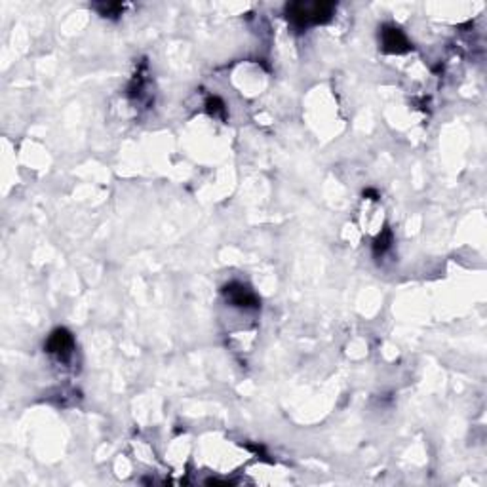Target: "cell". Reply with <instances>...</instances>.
<instances>
[{
  "instance_id": "obj_1",
  "label": "cell",
  "mask_w": 487,
  "mask_h": 487,
  "mask_svg": "<svg viewBox=\"0 0 487 487\" xmlns=\"http://www.w3.org/2000/svg\"><path fill=\"white\" fill-rule=\"evenodd\" d=\"M333 12H335V4L331 2H291L286 8L287 19L297 29L327 23Z\"/></svg>"
},
{
  "instance_id": "obj_2",
  "label": "cell",
  "mask_w": 487,
  "mask_h": 487,
  "mask_svg": "<svg viewBox=\"0 0 487 487\" xmlns=\"http://www.w3.org/2000/svg\"><path fill=\"white\" fill-rule=\"evenodd\" d=\"M73 347H75V339L71 335V331H67L65 327L54 331L46 343V350L59 360H67L73 354Z\"/></svg>"
},
{
  "instance_id": "obj_3",
  "label": "cell",
  "mask_w": 487,
  "mask_h": 487,
  "mask_svg": "<svg viewBox=\"0 0 487 487\" xmlns=\"http://www.w3.org/2000/svg\"><path fill=\"white\" fill-rule=\"evenodd\" d=\"M381 42L383 50L387 52V54H406V52L411 50V44H409L407 37L404 35V31H400L398 27H383Z\"/></svg>"
},
{
  "instance_id": "obj_4",
  "label": "cell",
  "mask_w": 487,
  "mask_h": 487,
  "mask_svg": "<svg viewBox=\"0 0 487 487\" xmlns=\"http://www.w3.org/2000/svg\"><path fill=\"white\" fill-rule=\"evenodd\" d=\"M227 301H231L234 306H244V308H257L259 306V299L255 294H251L250 289L242 284H229L223 289Z\"/></svg>"
},
{
  "instance_id": "obj_5",
  "label": "cell",
  "mask_w": 487,
  "mask_h": 487,
  "mask_svg": "<svg viewBox=\"0 0 487 487\" xmlns=\"http://www.w3.org/2000/svg\"><path fill=\"white\" fill-rule=\"evenodd\" d=\"M390 244H392V232L388 231V229H385L379 236L375 238V244H373L375 253H385V251L390 248Z\"/></svg>"
},
{
  "instance_id": "obj_6",
  "label": "cell",
  "mask_w": 487,
  "mask_h": 487,
  "mask_svg": "<svg viewBox=\"0 0 487 487\" xmlns=\"http://www.w3.org/2000/svg\"><path fill=\"white\" fill-rule=\"evenodd\" d=\"M208 113L213 114V116H223L225 114V103L219 100V97H210L206 103Z\"/></svg>"
},
{
  "instance_id": "obj_7",
  "label": "cell",
  "mask_w": 487,
  "mask_h": 487,
  "mask_svg": "<svg viewBox=\"0 0 487 487\" xmlns=\"http://www.w3.org/2000/svg\"><path fill=\"white\" fill-rule=\"evenodd\" d=\"M97 8H100L103 16H119V13L122 12V6H120V4H101V6Z\"/></svg>"
}]
</instances>
